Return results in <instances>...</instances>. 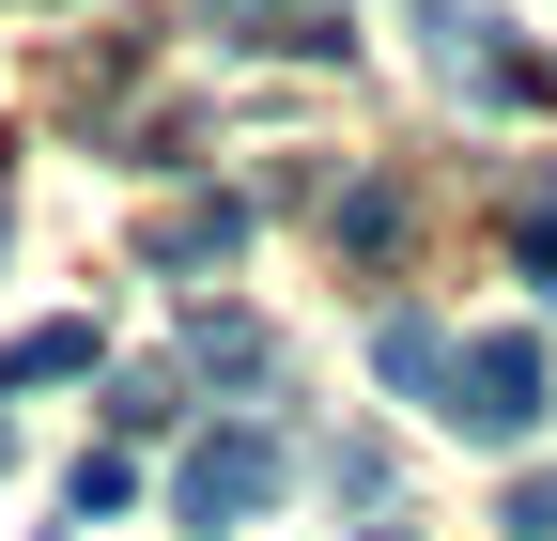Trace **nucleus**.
<instances>
[{"label": "nucleus", "instance_id": "obj_7", "mask_svg": "<svg viewBox=\"0 0 557 541\" xmlns=\"http://www.w3.org/2000/svg\"><path fill=\"white\" fill-rule=\"evenodd\" d=\"M218 16H233V32H248V47H278V32H295V47H341V32H325V16H295V0H218Z\"/></svg>", "mask_w": 557, "mask_h": 541}, {"label": "nucleus", "instance_id": "obj_9", "mask_svg": "<svg viewBox=\"0 0 557 541\" xmlns=\"http://www.w3.org/2000/svg\"><path fill=\"white\" fill-rule=\"evenodd\" d=\"M511 541H557V480H511V511H496Z\"/></svg>", "mask_w": 557, "mask_h": 541}, {"label": "nucleus", "instance_id": "obj_11", "mask_svg": "<svg viewBox=\"0 0 557 541\" xmlns=\"http://www.w3.org/2000/svg\"><path fill=\"white\" fill-rule=\"evenodd\" d=\"M0 449H16V433H0Z\"/></svg>", "mask_w": 557, "mask_h": 541}, {"label": "nucleus", "instance_id": "obj_6", "mask_svg": "<svg viewBox=\"0 0 557 541\" xmlns=\"http://www.w3.org/2000/svg\"><path fill=\"white\" fill-rule=\"evenodd\" d=\"M62 372H94V325H32V341L0 356V387H62Z\"/></svg>", "mask_w": 557, "mask_h": 541}, {"label": "nucleus", "instance_id": "obj_3", "mask_svg": "<svg viewBox=\"0 0 557 541\" xmlns=\"http://www.w3.org/2000/svg\"><path fill=\"white\" fill-rule=\"evenodd\" d=\"M248 248V201H171V217H156V263H171V279H201V263H233Z\"/></svg>", "mask_w": 557, "mask_h": 541}, {"label": "nucleus", "instance_id": "obj_5", "mask_svg": "<svg viewBox=\"0 0 557 541\" xmlns=\"http://www.w3.org/2000/svg\"><path fill=\"white\" fill-rule=\"evenodd\" d=\"M186 356H201V372H233V387H248V372H278V341H263L248 310H201V325H186Z\"/></svg>", "mask_w": 557, "mask_h": 541}, {"label": "nucleus", "instance_id": "obj_8", "mask_svg": "<svg viewBox=\"0 0 557 541\" xmlns=\"http://www.w3.org/2000/svg\"><path fill=\"white\" fill-rule=\"evenodd\" d=\"M511 248H527V294H557V186L527 201V217H511Z\"/></svg>", "mask_w": 557, "mask_h": 541}, {"label": "nucleus", "instance_id": "obj_4", "mask_svg": "<svg viewBox=\"0 0 557 541\" xmlns=\"http://www.w3.org/2000/svg\"><path fill=\"white\" fill-rule=\"evenodd\" d=\"M449 356H465V341H449V325H418V310H387V325H372V372H387L403 402H434V387H449Z\"/></svg>", "mask_w": 557, "mask_h": 541}, {"label": "nucleus", "instance_id": "obj_2", "mask_svg": "<svg viewBox=\"0 0 557 541\" xmlns=\"http://www.w3.org/2000/svg\"><path fill=\"white\" fill-rule=\"evenodd\" d=\"M542 402H557L542 341H527V325H496V341H465V356H449L434 418H449V433H480V449H511V433H542Z\"/></svg>", "mask_w": 557, "mask_h": 541}, {"label": "nucleus", "instance_id": "obj_1", "mask_svg": "<svg viewBox=\"0 0 557 541\" xmlns=\"http://www.w3.org/2000/svg\"><path fill=\"white\" fill-rule=\"evenodd\" d=\"M278 480H295V449H278V418H233V433H201L171 464V526H263Z\"/></svg>", "mask_w": 557, "mask_h": 541}, {"label": "nucleus", "instance_id": "obj_10", "mask_svg": "<svg viewBox=\"0 0 557 541\" xmlns=\"http://www.w3.org/2000/svg\"><path fill=\"white\" fill-rule=\"evenodd\" d=\"M372 541H403V526H372Z\"/></svg>", "mask_w": 557, "mask_h": 541}]
</instances>
